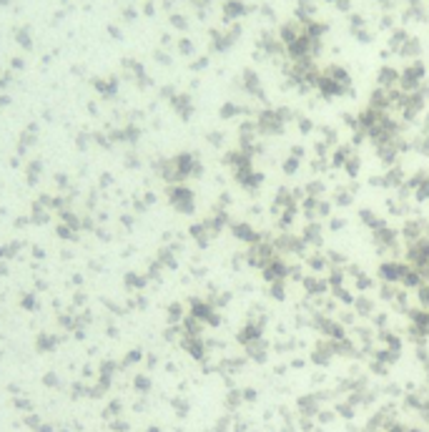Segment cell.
I'll return each instance as SVG.
<instances>
[{"mask_svg":"<svg viewBox=\"0 0 429 432\" xmlns=\"http://www.w3.org/2000/svg\"><path fill=\"white\" fill-rule=\"evenodd\" d=\"M407 259H409V264H412L414 269H419V271L429 269V239L427 236H422L419 241H412V244H409Z\"/></svg>","mask_w":429,"mask_h":432,"instance_id":"1","label":"cell"},{"mask_svg":"<svg viewBox=\"0 0 429 432\" xmlns=\"http://www.w3.org/2000/svg\"><path fill=\"white\" fill-rule=\"evenodd\" d=\"M276 259V246L274 244H269L266 239H261L259 244H253V249H251V254H248V261L253 264V266H259V269H264L269 261H274Z\"/></svg>","mask_w":429,"mask_h":432,"instance_id":"2","label":"cell"},{"mask_svg":"<svg viewBox=\"0 0 429 432\" xmlns=\"http://www.w3.org/2000/svg\"><path fill=\"white\" fill-rule=\"evenodd\" d=\"M304 239L301 236H294V234H281V236H276V241H274V246L281 251V254H304Z\"/></svg>","mask_w":429,"mask_h":432,"instance_id":"3","label":"cell"},{"mask_svg":"<svg viewBox=\"0 0 429 432\" xmlns=\"http://www.w3.org/2000/svg\"><path fill=\"white\" fill-rule=\"evenodd\" d=\"M261 271H264V279H266L269 284H274V281H284V279H286V274H289V264H286L284 259H279V256H276V259H274V261H269Z\"/></svg>","mask_w":429,"mask_h":432,"instance_id":"4","label":"cell"},{"mask_svg":"<svg viewBox=\"0 0 429 432\" xmlns=\"http://www.w3.org/2000/svg\"><path fill=\"white\" fill-rule=\"evenodd\" d=\"M404 264H399V261H384L382 266H379V279L384 281V284H394V281H402V274H404Z\"/></svg>","mask_w":429,"mask_h":432,"instance_id":"5","label":"cell"},{"mask_svg":"<svg viewBox=\"0 0 429 432\" xmlns=\"http://www.w3.org/2000/svg\"><path fill=\"white\" fill-rule=\"evenodd\" d=\"M424 229H427V221H422V219H412V221H407L404 224V239L412 244V241H419L422 236H424Z\"/></svg>","mask_w":429,"mask_h":432,"instance_id":"6","label":"cell"},{"mask_svg":"<svg viewBox=\"0 0 429 432\" xmlns=\"http://www.w3.org/2000/svg\"><path fill=\"white\" fill-rule=\"evenodd\" d=\"M233 234H236L241 241H248V244H259V241L264 239V236H261L253 226H248V224H236V226H233Z\"/></svg>","mask_w":429,"mask_h":432,"instance_id":"7","label":"cell"},{"mask_svg":"<svg viewBox=\"0 0 429 432\" xmlns=\"http://www.w3.org/2000/svg\"><path fill=\"white\" fill-rule=\"evenodd\" d=\"M301 281H304V286H306V292H309L311 297H316V294L326 292V286H329V281H326V279H321V276H316V274H311V276H304Z\"/></svg>","mask_w":429,"mask_h":432,"instance_id":"8","label":"cell"},{"mask_svg":"<svg viewBox=\"0 0 429 432\" xmlns=\"http://www.w3.org/2000/svg\"><path fill=\"white\" fill-rule=\"evenodd\" d=\"M424 281V271H419V269H404V274H402V284L404 286H419Z\"/></svg>","mask_w":429,"mask_h":432,"instance_id":"9","label":"cell"},{"mask_svg":"<svg viewBox=\"0 0 429 432\" xmlns=\"http://www.w3.org/2000/svg\"><path fill=\"white\" fill-rule=\"evenodd\" d=\"M301 239H304V241H309V244H321V226H319L316 221L306 224V229H304Z\"/></svg>","mask_w":429,"mask_h":432,"instance_id":"10","label":"cell"},{"mask_svg":"<svg viewBox=\"0 0 429 432\" xmlns=\"http://www.w3.org/2000/svg\"><path fill=\"white\" fill-rule=\"evenodd\" d=\"M352 156H354V149H352V146H341V149H336V154H334L331 164H334V166H344Z\"/></svg>","mask_w":429,"mask_h":432,"instance_id":"11","label":"cell"},{"mask_svg":"<svg viewBox=\"0 0 429 432\" xmlns=\"http://www.w3.org/2000/svg\"><path fill=\"white\" fill-rule=\"evenodd\" d=\"M359 216H362V224H364V226H369V229H374V231H377L379 226H384V221H382V219H377V214H374V211H369V209H364Z\"/></svg>","mask_w":429,"mask_h":432,"instance_id":"12","label":"cell"},{"mask_svg":"<svg viewBox=\"0 0 429 432\" xmlns=\"http://www.w3.org/2000/svg\"><path fill=\"white\" fill-rule=\"evenodd\" d=\"M384 184H387V186H402V184H404V174H402V169H392V171L384 176Z\"/></svg>","mask_w":429,"mask_h":432,"instance_id":"13","label":"cell"},{"mask_svg":"<svg viewBox=\"0 0 429 432\" xmlns=\"http://www.w3.org/2000/svg\"><path fill=\"white\" fill-rule=\"evenodd\" d=\"M306 264H309L314 271H321V269H324L329 261H326V256H324V254H311V256L306 259Z\"/></svg>","mask_w":429,"mask_h":432,"instance_id":"14","label":"cell"},{"mask_svg":"<svg viewBox=\"0 0 429 432\" xmlns=\"http://www.w3.org/2000/svg\"><path fill=\"white\" fill-rule=\"evenodd\" d=\"M299 161H301V159H296V156H289V159H286V161L281 164L284 174H286V176H294V174L299 171Z\"/></svg>","mask_w":429,"mask_h":432,"instance_id":"15","label":"cell"},{"mask_svg":"<svg viewBox=\"0 0 429 432\" xmlns=\"http://www.w3.org/2000/svg\"><path fill=\"white\" fill-rule=\"evenodd\" d=\"M306 196H314V199H321L324 196V184L321 181H311V184H306Z\"/></svg>","mask_w":429,"mask_h":432,"instance_id":"16","label":"cell"},{"mask_svg":"<svg viewBox=\"0 0 429 432\" xmlns=\"http://www.w3.org/2000/svg\"><path fill=\"white\" fill-rule=\"evenodd\" d=\"M359 166H362V161H359V156H357V154H354V156H352V159L344 164V169H347V174H349L352 179L359 174Z\"/></svg>","mask_w":429,"mask_h":432,"instance_id":"17","label":"cell"},{"mask_svg":"<svg viewBox=\"0 0 429 432\" xmlns=\"http://www.w3.org/2000/svg\"><path fill=\"white\" fill-rule=\"evenodd\" d=\"M326 281H329V286H344V271L341 269H334Z\"/></svg>","mask_w":429,"mask_h":432,"instance_id":"18","label":"cell"},{"mask_svg":"<svg viewBox=\"0 0 429 432\" xmlns=\"http://www.w3.org/2000/svg\"><path fill=\"white\" fill-rule=\"evenodd\" d=\"M354 281H357V286H359L362 292H364V289H372V279H369L367 274H362V271L354 276Z\"/></svg>","mask_w":429,"mask_h":432,"instance_id":"19","label":"cell"},{"mask_svg":"<svg viewBox=\"0 0 429 432\" xmlns=\"http://www.w3.org/2000/svg\"><path fill=\"white\" fill-rule=\"evenodd\" d=\"M419 302H422L424 307H429V281L427 279L419 284Z\"/></svg>","mask_w":429,"mask_h":432,"instance_id":"20","label":"cell"},{"mask_svg":"<svg viewBox=\"0 0 429 432\" xmlns=\"http://www.w3.org/2000/svg\"><path fill=\"white\" fill-rule=\"evenodd\" d=\"M284 286H286V279H284V281H274V284H271V294H274L276 299H284Z\"/></svg>","mask_w":429,"mask_h":432,"instance_id":"21","label":"cell"},{"mask_svg":"<svg viewBox=\"0 0 429 432\" xmlns=\"http://www.w3.org/2000/svg\"><path fill=\"white\" fill-rule=\"evenodd\" d=\"M334 204H339V206H347V204H352V194H347V191H339V194H336V199H334Z\"/></svg>","mask_w":429,"mask_h":432,"instance_id":"22","label":"cell"},{"mask_svg":"<svg viewBox=\"0 0 429 432\" xmlns=\"http://www.w3.org/2000/svg\"><path fill=\"white\" fill-rule=\"evenodd\" d=\"M329 214H331V204L319 201V204H316V216H329Z\"/></svg>","mask_w":429,"mask_h":432,"instance_id":"23","label":"cell"},{"mask_svg":"<svg viewBox=\"0 0 429 432\" xmlns=\"http://www.w3.org/2000/svg\"><path fill=\"white\" fill-rule=\"evenodd\" d=\"M357 307H359V312H362V314L372 312V302H369V299H364V297H362V299L357 302Z\"/></svg>","mask_w":429,"mask_h":432,"instance_id":"24","label":"cell"},{"mask_svg":"<svg viewBox=\"0 0 429 432\" xmlns=\"http://www.w3.org/2000/svg\"><path fill=\"white\" fill-rule=\"evenodd\" d=\"M336 294H339V299H341V302H352V294H349L347 289H341V286H336Z\"/></svg>","mask_w":429,"mask_h":432,"instance_id":"25","label":"cell"},{"mask_svg":"<svg viewBox=\"0 0 429 432\" xmlns=\"http://www.w3.org/2000/svg\"><path fill=\"white\" fill-rule=\"evenodd\" d=\"M329 226H331L334 231H339V229H344V219H331V221H329Z\"/></svg>","mask_w":429,"mask_h":432,"instance_id":"26","label":"cell"},{"mask_svg":"<svg viewBox=\"0 0 429 432\" xmlns=\"http://www.w3.org/2000/svg\"><path fill=\"white\" fill-rule=\"evenodd\" d=\"M291 156L301 159V156H304V149H301V146H294V149H291Z\"/></svg>","mask_w":429,"mask_h":432,"instance_id":"27","label":"cell"}]
</instances>
